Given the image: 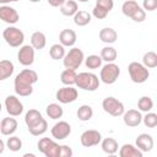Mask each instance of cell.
I'll list each match as a JSON object with an SVG mask.
<instances>
[{
  "label": "cell",
  "instance_id": "cell-35",
  "mask_svg": "<svg viewBox=\"0 0 157 157\" xmlns=\"http://www.w3.org/2000/svg\"><path fill=\"white\" fill-rule=\"evenodd\" d=\"M142 65L147 69H153L157 66V54L155 52H147L142 56Z\"/></svg>",
  "mask_w": 157,
  "mask_h": 157
},
{
  "label": "cell",
  "instance_id": "cell-28",
  "mask_svg": "<svg viewBox=\"0 0 157 157\" xmlns=\"http://www.w3.org/2000/svg\"><path fill=\"white\" fill-rule=\"evenodd\" d=\"M76 70L72 69H65L60 75V81L65 86H74L76 82Z\"/></svg>",
  "mask_w": 157,
  "mask_h": 157
},
{
  "label": "cell",
  "instance_id": "cell-37",
  "mask_svg": "<svg viewBox=\"0 0 157 157\" xmlns=\"http://www.w3.org/2000/svg\"><path fill=\"white\" fill-rule=\"evenodd\" d=\"M6 147L12 152H17L22 148V140L18 136L10 135V137L6 141Z\"/></svg>",
  "mask_w": 157,
  "mask_h": 157
},
{
  "label": "cell",
  "instance_id": "cell-39",
  "mask_svg": "<svg viewBox=\"0 0 157 157\" xmlns=\"http://www.w3.org/2000/svg\"><path fill=\"white\" fill-rule=\"evenodd\" d=\"M92 15H93L97 20H103V18L107 17L108 12H107L104 9H102V7L97 6V5H94V7H93V10H92Z\"/></svg>",
  "mask_w": 157,
  "mask_h": 157
},
{
  "label": "cell",
  "instance_id": "cell-12",
  "mask_svg": "<svg viewBox=\"0 0 157 157\" xmlns=\"http://www.w3.org/2000/svg\"><path fill=\"white\" fill-rule=\"evenodd\" d=\"M34 48L29 44L22 45L17 53V60L23 66H31L34 63Z\"/></svg>",
  "mask_w": 157,
  "mask_h": 157
},
{
  "label": "cell",
  "instance_id": "cell-18",
  "mask_svg": "<svg viewBox=\"0 0 157 157\" xmlns=\"http://www.w3.org/2000/svg\"><path fill=\"white\" fill-rule=\"evenodd\" d=\"M136 147L141 151V152H150L153 148V139L150 134H140L136 140H135Z\"/></svg>",
  "mask_w": 157,
  "mask_h": 157
},
{
  "label": "cell",
  "instance_id": "cell-3",
  "mask_svg": "<svg viewBox=\"0 0 157 157\" xmlns=\"http://www.w3.org/2000/svg\"><path fill=\"white\" fill-rule=\"evenodd\" d=\"M121 11L135 22H144L146 18V11L135 0H126L121 6Z\"/></svg>",
  "mask_w": 157,
  "mask_h": 157
},
{
  "label": "cell",
  "instance_id": "cell-5",
  "mask_svg": "<svg viewBox=\"0 0 157 157\" xmlns=\"http://www.w3.org/2000/svg\"><path fill=\"white\" fill-rule=\"evenodd\" d=\"M129 76L134 83H144L150 77V71L146 66H144L141 63L131 61L128 66Z\"/></svg>",
  "mask_w": 157,
  "mask_h": 157
},
{
  "label": "cell",
  "instance_id": "cell-10",
  "mask_svg": "<svg viewBox=\"0 0 157 157\" xmlns=\"http://www.w3.org/2000/svg\"><path fill=\"white\" fill-rule=\"evenodd\" d=\"M77 97H78V92L72 86H64V87L59 88L55 93V98L63 104L72 103L77 99Z\"/></svg>",
  "mask_w": 157,
  "mask_h": 157
},
{
  "label": "cell",
  "instance_id": "cell-42",
  "mask_svg": "<svg viewBox=\"0 0 157 157\" xmlns=\"http://www.w3.org/2000/svg\"><path fill=\"white\" fill-rule=\"evenodd\" d=\"M72 150L67 145H60V155L59 157H71Z\"/></svg>",
  "mask_w": 157,
  "mask_h": 157
},
{
  "label": "cell",
  "instance_id": "cell-32",
  "mask_svg": "<svg viewBox=\"0 0 157 157\" xmlns=\"http://www.w3.org/2000/svg\"><path fill=\"white\" fill-rule=\"evenodd\" d=\"M47 130H48V123H47V120H45L44 118H43L39 123H37L36 125L28 128L29 134H32L33 136H40V135H43Z\"/></svg>",
  "mask_w": 157,
  "mask_h": 157
},
{
  "label": "cell",
  "instance_id": "cell-50",
  "mask_svg": "<svg viewBox=\"0 0 157 157\" xmlns=\"http://www.w3.org/2000/svg\"><path fill=\"white\" fill-rule=\"evenodd\" d=\"M16 1H18V0H10V2H16Z\"/></svg>",
  "mask_w": 157,
  "mask_h": 157
},
{
  "label": "cell",
  "instance_id": "cell-30",
  "mask_svg": "<svg viewBox=\"0 0 157 157\" xmlns=\"http://www.w3.org/2000/svg\"><path fill=\"white\" fill-rule=\"evenodd\" d=\"M76 115H77L78 120H81V121H88L93 117V109L88 104H82L81 107H78Z\"/></svg>",
  "mask_w": 157,
  "mask_h": 157
},
{
  "label": "cell",
  "instance_id": "cell-27",
  "mask_svg": "<svg viewBox=\"0 0 157 157\" xmlns=\"http://www.w3.org/2000/svg\"><path fill=\"white\" fill-rule=\"evenodd\" d=\"M72 17H74V23L78 27L87 26L91 22V13L83 10H78Z\"/></svg>",
  "mask_w": 157,
  "mask_h": 157
},
{
  "label": "cell",
  "instance_id": "cell-34",
  "mask_svg": "<svg viewBox=\"0 0 157 157\" xmlns=\"http://www.w3.org/2000/svg\"><path fill=\"white\" fill-rule=\"evenodd\" d=\"M137 108H139L140 112H145V113L151 112L152 108H153V101H152V98L148 97V96H142L137 101Z\"/></svg>",
  "mask_w": 157,
  "mask_h": 157
},
{
  "label": "cell",
  "instance_id": "cell-46",
  "mask_svg": "<svg viewBox=\"0 0 157 157\" xmlns=\"http://www.w3.org/2000/svg\"><path fill=\"white\" fill-rule=\"evenodd\" d=\"M23 156H25V157H28V156H29V157H34V153H25Z\"/></svg>",
  "mask_w": 157,
  "mask_h": 157
},
{
  "label": "cell",
  "instance_id": "cell-49",
  "mask_svg": "<svg viewBox=\"0 0 157 157\" xmlns=\"http://www.w3.org/2000/svg\"><path fill=\"white\" fill-rule=\"evenodd\" d=\"M1 110H2V104H1V102H0V113H1Z\"/></svg>",
  "mask_w": 157,
  "mask_h": 157
},
{
  "label": "cell",
  "instance_id": "cell-7",
  "mask_svg": "<svg viewBox=\"0 0 157 157\" xmlns=\"http://www.w3.org/2000/svg\"><path fill=\"white\" fill-rule=\"evenodd\" d=\"M120 75V67L113 63H107L105 65L102 66L101 72H99V81H102L105 85H112L114 83Z\"/></svg>",
  "mask_w": 157,
  "mask_h": 157
},
{
  "label": "cell",
  "instance_id": "cell-17",
  "mask_svg": "<svg viewBox=\"0 0 157 157\" xmlns=\"http://www.w3.org/2000/svg\"><path fill=\"white\" fill-rule=\"evenodd\" d=\"M17 126H18V123L13 117H11V115L6 117L0 123V132L2 135H5V136L13 135L15 131L17 130Z\"/></svg>",
  "mask_w": 157,
  "mask_h": 157
},
{
  "label": "cell",
  "instance_id": "cell-47",
  "mask_svg": "<svg viewBox=\"0 0 157 157\" xmlns=\"http://www.w3.org/2000/svg\"><path fill=\"white\" fill-rule=\"evenodd\" d=\"M29 1H31V2H40L42 0H29Z\"/></svg>",
  "mask_w": 157,
  "mask_h": 157
},
{
  "label": "cell",
  "instance_id": "cell-14",
  "mask_svg": "<svg viewBox=\"0 0 157 157\" xmlns=\"http://www.w3.org/2000/svg\"><path fill=\"white\" fill-rule=\"evenodd\" d=\"M50 134L56 140H64L71 134V125L67 121H64V120L58 121L53 125V128L50 130Z\"/></svg>",
  "mask_w": 157,
  "mask_h": 157
},
{
  "label": "cell",
  "instance_id": "cell-20",
  "mask_svg": "<svg viewBox=\"0 0 157 157\" xmlns=\"http://www.w3.org/2000/svg\"><path fill=\"white\" fill-rule=\"evenodd\" d=\"M99 39L103 42V43H107V44H113L117 42L118 39V33L114 28H110V27H105V28H102L99 31Z\"/></svg>",
  "mask_w": 157,
  "mask_h": 157
},
{
  "label": "cell",
  "instance_id": "cell-9",
  "mask_svg": "<svg viewBox=\"0 0 157 157\" xmlns=\"http://www.w3.org/2000/svg\"><path fill=\"white\" fill-rule=\"evenodd\" d=\"M102 108H103V110H104L105 113H108V114L112 115V117H120V115H123V113L125 112L124 104H123L119 99H117V98H114V97H112V96L105 97V98L103 99V102H102Z\"/></svg>",
  "mask_w": 157,
  "mask_h": 157
},
{
  "label": "cell",
  "instance_id": "cell-31",
  "mask_svg": "<svg viewBox=\"0 0 157 157\" xmlns=\"http://www.w3.org/2000/svg\"><path fill=\"white\" fill-rule=\"evenodd\" d=\"M99 56L105 63H113L117 59L118 53H117L115 48H113V47H104V48H102Z\"/></svg>",
  "mask_w": 157,
  "mask_h": 157
},
{
  "label": "cell",
  "instance_id": "cell-24",
  "mask_svg": "<svg viewBox=\"0 0 157 157\" xmlns=\"http://www.w3.org/2000/svg\"><path fill=\"white\" fill-rule=\"evenodd\" d=\"M101 147L103 150V152L108 153V155H114L118 152V141L113 137H105L101 141Z\"/></svg>",
  "mask_w": 157,
  "mask_h": 157
},
{
  "label": "cell",
  "instance_id": "cell-38",
  "mask_svg": "<svg viewBox=\"0 0 157 157\" xmlns=\"http://www.w3.org/2000/svg\"><path fill=\"white\" fill-rule=\"evenodd\" d=\"M142 123L147 126V128H156L157 125V114L152 113V112H147L145 117H142Z\"/></svg>",
  "mask_w": 157,
  "mask_h": 157
},
{
  "label": "cell",
  "instance_id": "cell-19",
  "mask_svg": "<svg viewBox=\"0 0 157 157\" xmlns=\"http://www.w3.org/2000/svg\"><path fill=\"white\" fill-rule=\"evenodd\" d=\"M76 39H77L76 32L71 28H65L59 34V42L64 47H74V44L76 43Z\"/></svg>",
  "mask_w": 157,
  "mask_h": 157
},
{
  "label": "cell",
  "instance_id": "cell-40",
  "mask_svg": "<svg viewBox=\"0 0 157 157\" xmlns=\"http://www.w3.org/2000/svg\"><path fill=\"white\" fill-rule=\"evenodd\" d=\"M96 5L99 6V7H102V9H104L107 12H109L113 9L114 2H113V0H97L96 1Z\"/></svg>",
  "mask_w": 157,
  "mask_h": 157
},
{
  "label": "cell",
  "instance_id": "cell-44",
  "mask_svg": "<svg viewBox=\"0 0 157 157\" xmlns=\"http://www.w3.org/2000/svg\"><path fill=\"white\" fill-rule=\"evenodd\" d=\"M5 147H6V144L0 139V155L1 153H4V151H5Z\"/></svg>",
  "mask_w": 157,
  "mask_h": 157
},
{
  "label": "cell",
  "instance_id": "cell-6",
  "mask_svg": "<svg viewBox=\"0 0 157 157\" xmlns=\"http://www.w3.org/2000/svg\"><path fill=\"white\" fill-rule=\"evenodd\" d=\"M2 38L5 39V42L12 47V48H17V47H21L23 40H25V33L15 27V26H10V27H6L2 32Z\"/></svg>",
  "mask_w": 157,
  "mask_h": 157
},
{
  "label": "cell",
  "instance_id": "cell-29",
  "mask_svg": "<svg viewBox=\"0 0 157 157\" xmlns=\"http://www.w3.org/2000/svg\"><path fill=\"white\" fill-rule=\"evenodd\" d=\"M45 113H47V115H48L50 119L56 120V119H60V118L63 117L64 110H63V108H61L60 104H58V103H50V104L47 105Z\"/></svg>",
  "mask_w": 157,
  "mask_h": 157
},
{
  "label": "cell",
  "instance_id": "cell-11",
  "mask_svg": "<svg viewBox=\"0 0 157 157\" xmlns=\"http://www.w3.org/2000/svg\"><path fill=\"white\" fill-rule=\"evenodd\" d=\"M102 141V135L98 130H85L81 136H80V142L83 147H92V146H97L98 144H101Z\"/></svg>",
  "mask_w": 157,
  "mask_h": 157
},
{
  "label": "cell",
  "instance_id": "cell-45",
  "mask_svg": "<svg viewBox=\"0 0 157 157\" xmlns=\"http://www.w3.org/2000/svg\"><path fill=\"white\" fill-rule=\"evenodd\" d=\"M9 2H10V0H0V4H2V5H6Z\"/></svg>",
  "mask_w": 157,
  "mask_h": 157
},
{
  "label": "cell",
  "instance_id": "cell-25",
  "mask_svg": "<svg viewBox=\"0 0 157 157\" xmlns=\"http://www.w3.org/2000/svg\"><path fill=\"white\" fill-rule=\"evenodd\" d=\"M43 119L42 114L39 110L37 109H29L27 110V113L25 114V123L27 125V128H31L33 125H36L37 123H39Z\"/></svg>",
  "mask_w": 157,
  "mask_h": 157
},
{
  "label": "cell",
  "instance_id": "cell-43",
  "mask_svg": "<svg viewBox=\"0 0 157 157\" xmlns=\"http://www.w3.org/2000/svg\"><path fill=\"white\" fill-rule=\"evenodd\" d=\"M66 0H48V4L53 7H60Z\"/></svg>",
  "mask_w": 157,
  "mask_h": 157
},
{
  "label": "cell",
  "instance_id": "cell-36",
  "mask_svg": "<svg viewBox=\"0 0 157 157\" xmlns=\"http://www.w3.org/2000/svg\"><path fill=\"white\" fill-rule=\"evenodd\" d=\"M102 59L99 55H88L86 59H85V65L87 69H91V70H96V69H99L102 66Z\"/></svg>",
  "mask_w": 157,
  "mask_h": 157
},
{
  "label": "cell",
  "instance_id": "cell-21",
  "mask_svg": "<svg viewBox=\"0 0 157 157\" xmlns=\"http://www.w3.org/2000/svg\"><path fill=\"white\" fill-rule=\"evenodd\" d=\"M144 152H141L136 146L131 144H124L119 150L120 157H142Z\"/></svg>",
  "mask_w": 157,
  "mask_h": 157
},
{
  "label": "cell",
  "instance_id": "cell-13",
  "mask_svg": "<svg viewBox=\"0 0 157 157\" xmlns=\"http://www.w3.org/2000/svg\"><path fill=\"white\" fill-rule=\"evenodd\" d=\"M5 108H6L7 114L11 117H18L23 112L22 102L13 94H10L5 98Z\"/></svg>",
  "mask_w": 157,
  "mask_h": 157
},
{
  "label": "cell",
  "instance_id": "cell-4",
  "mask_svg": "<svg viewBox=\"0 0 157 157\" xmlns=\"http://www.w3.org/2000/svg\"><path fill=\"white\" fill-rule=\"evenodd\" d=\"M83 60H85L83 52L80 48L72 47L67 53H65V55L63 58V64H64L65 69L76 70V69H78L81 66Z\"/></svg>",
  "mask_w": 157,
  "mask_h": 157
},
{
  "label": "cell",
  "instance_id": "cell-1",
  "mask_svg": "<svg viewBox=\"0 0 157 157\" xmlns=\"http://www.w3.org/2000/svg\"><path fill=\"white\" fill-rule=\"evenodd\" d=\"M38 81V75L32 69H23L20 71L13 81V88L16 94L21 97H28L33 93V85Z\"/></svg>",
  "mask_w": 157,
  "mask_h": 157
},
{
  "label": "cell",
  "instance_id": "cell-41",
  "mask_svg": "<svg viewBox=\"0 0 157 157\" xmlns=\"http://www.w3.org/2000/svg\"><path fill=\"white\" fill-rule=\"evenodd\" d=\"M142 9L145 11H155L157 9V0H144L142 1Z\"/></svg>",
  "mask_w": 157,
  "mask_h": 157
},
{
  "label": "cell",
  "instance_id": "cell-23",
  "mask_svg": "<svg viewBox=\"0 0 157 157\" xmlns=\"http://www.w3.org/2000/svg\"><path fill=\"white\" fill-rule=\"evenodd\" d=\"M45 44H47V37H45V34L43 32L37 31V32L32 33V36H31V45L34 49L40 50V49H43L45 47Z\"/></svg>",
  "mask_w": 157,
  "mask_h": 157
},
{
  "label": "cell",
  "instance_id": "cell-8",
  "mask_svg": "<svg viewBox=\"0 0 157 157\" xmlns=\"http://www.w3.org/2000/svg\"><path fill=\"white\" fill-rule=\"evenodd\" d=\"M37 147L45 157H59L60 155V145L49 137H42L38 141Z\"/></svg>",
  "mask_w": 157,
  "mask_h": 157
},
{
  "label": "cell",
  "instance_id": "cell-2",
  "mask_svg": "<svg viewBox=\"0 0 157 157\" xmlns=\"http://www.w3.org/2000/svg\"><path fill=\"white\" fill-rule=\"evenodd\" d=\"M75 85L81 90L93 92V91L98 90V87H99V78L93 72H86L85 71V72L77 74Z\"/></svg>",
  "mask_w": 157,
  "mask_h": 157
},
{
  "label": "cell",
  "instance_id": "cell-15",
  "mask_svg": "<svg viewBox=\"0 0 157 157\" xmlns=\"http://www.w3.org/2000/svg\"><path fill=\"white\" fill-rule=\"evenodd\" d=\"M0 20L4 21L5 23L15 25L18 22L20 16H18V12L16 11V9H13L9 5H2V6H0Z\"/></svg>",
  "mask_w": 157,
  "mask_h": 157
},
{
  "label": "cell",
  "instance_id": "cell-33",
  "mask_svg": "<svg viewBox=\"0 0 157 157\" xmlns=\"http://www.w3.org/2000/svg\"><path fill=\"white\" fill-rule=\"evenodd\" d=\"M49 55L53 60H60L64 58L65 55V47L61 45L60 43H56V44H53L49 49Z\"/></svg>",
  "mask_w": 157,
  "mask_h": 157
},
{
  "label": "cell",
  "instance_id": "cell-22",
  "mask_svg": "<svg viewBox=\"0 0 157 157\" xmlns=\"http://www.w3.org/2000/svg\"><path fill=\"white\" fill-rule=\"evenodd\" d=\"M15 71V66L13 63L10 60H0V81H4L9 77H11V75Z\"/></svg>",
  "mask_w": 157,
  "mask_h": 157
},
{
  "label": "cell",
  "instance_id": "cell-26",
  "mask_svg": "<svg viewBox=\"0 0 157 157\" xmlns=\"http://www.w3.org/2000/svg\"><path fill=\"white\" fill-rule=\"evenodd\" d=\"M78 11V5L75 0H66L61 6H60V12L64 16H74Z\"/></svg>",
  "mask_w": 157,
  "mask_h": 157
},
{
  "label": "cell",
  "instance_id": "cell-48",
  "mask_svg": "<svg viewBox=\"0 0 157 157\" xmlns=\"http://www.w3.org/2000/svg\"><path fill=\"white\" fill-rule=\"evenodd\" d=\"M80 2H87V1H90V0H78Z\"/></svg>",
  "mask_w": 157,
  "mask_h": 157
},
{
  "label": "cell",
  "instance_id": "cell-16",
  "mask_svg": "<svg viewBox=\"0 0 157 157\" xmlns=\"http://www.w3.org/2000/svg\"><path fill=\"white\" fill-rule=\"evenodd\" d=\"M123 120H124V124L130 126V128L139 126L142 123L141 112L137 109H129L128 112L123 113Z\"/></svg>",
  "mask_w": 157,
  "mask_h": 157
}]
</instances>
